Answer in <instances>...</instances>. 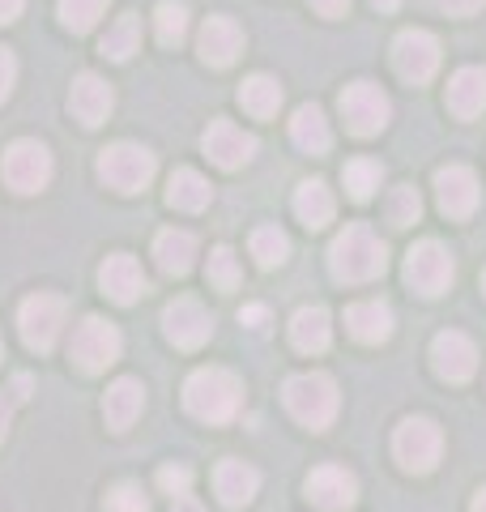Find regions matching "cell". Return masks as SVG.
<instances>
[{
    "label": "cell",
    "mask_w": 486,
    "mask_h": 512,
    "mask_svg": "<svg viewBox=\"0 0 486 512\" xmlns=\"http://www.w3.org/2000/svg\"><path fill=\"white\" fill-rule=\"evenodd\" d=\"M388 269V248L384 239L363 227V222H350L329 244V274L346 286H363V282H376Z\"/></svg>",
    "instance_id": "obj_1"
},
{
    "label": "cell",
    "mask_w": 486,
    "mask_h": 512,
    "mask_svg": "<svg viewBox=\"0 0 486 512\" xmlns=\"http://www.w3.org/2000/svg\"><path fill=\"white\" fill-rule=\"evenodd\" d=\"M243 406V384L226 367H201L184 380V410L201 423H231Z\"/></svg>",
    "instance_id": "obj_2"
},
{
    "label": "cell",
    "mask_w": 486,
    "mask_h": 512,
    "mask_svg": "<svg viewBox=\"0 0 486 512\" xmlns=\"http://www.w3.org/2000/svg\"><path fill=\"white\" fill-rule=\"evenodd\" d=\"M282 402L303 427L324 431L337 419V384H333V376H324V372H299V376L286 380Z\"/></svg>",
    "instance_id": "obj_3"
},
{
    "label": "cell",
    "mask_w": 486,
    "mask_h": 512,
    "mask_svg": "<svg viewBox=\"0 0 486 512\" xmlns=\"http://www.w3.org/2000/svg\"><path fill=\"white\" fill-rule=\"evenodd\" d=\"M154 154L145 150V146H133V141H116V146H107L99 154V180L107 188H116L124 192V197H133V192H145L154 180Z\"/></svg>",
    "instance_id": "obj_4"
},
{
    "label": "cell",
    "mask_w": 486,
    "mask_h": 512,
    "mask_svg": "<svg viewBox=\"0 0 486 512\" xmlns=\"http://www.w3.org/2000/svg\"><path fill=\"white\" fill-rule=\"evenodd\" d=\"M444 453V431L431 419H405L393 431V457L405 474H431Z\"/></svg>",
    "instance_id": "obj_5"
},
{
    "label": "cell",
    "mask_w": 486,
    "mask_h": 512,
    "mask_svg": "<svg viewBox=\"0 0 486 512\" xmlns=\"http://www.w3.org/2000/svg\"><path fill=\"white\" fill-rule=\"evenodd\" d=\"M452 274H457V265H452V256L440 239H423V244H414L405 252V286L423 299L444 295L452 286Z\"/></svg>",
    "instance_id": "obj_6"
},
{
    "label": "cell",
    "mask_w": 486,
    "mask_h": 512,
    "mask_svg": "<svg viewBox=\"0 0 486 512\" xmlns=\"http://www.w3.org/2000/svg\"><path fill=\"white\" fill-rule=\"evenodd\" d=\"M120 350H124L120 329L111 325V320H103V316H86L77 325V333H73V350H69V355H73V363L86 376H99V372H107V367L120 359Z\"/></svg>",
    "instance_id": "obj_7"
},
{
    "label": "cell",
    "mask_w": 486,
    "mask_h": 512,
    "mask_svg": "<svg viewBox=\"0 0 486 512\" xmlns=\"http://www.w3.org/2000/svg\"><path fill=\"white\" fill-rule=\"evenodd\" d=\"M0 175H5V184L13 192H22V197H35V192L47 188V180H52V154H47L43 141H13V146L5 150V158H0Z\"/></svg>",
    "instance_id": "obj_8"
},
{
    "label": "cell",
    "mask_w": 486,
    "mask_h": 512,
    "mask_svg": "<svg viewBox=\"0 0 486 512\" xmlns=\"http://www.w3.org/2000/svg\"><path fill=\"white\" fill-rule=\"evenodd\" d=\"M342 120L354 137H376L388 128V116H393V103H388V94L376 86V82H350L342 90Z\"/></svg>",
    "instance_id": "obj_9"
},
{
    "label": "cell",
    "mask_w": 486,
    "mask_h": 512,
    "mask_svg": "<svg viewBox=\"0 0 486 512\" xmlns=\"http://www.w3.org/2000/svg\"><path fill=\"white\" fill-rule=\"evenodd\" d=\"M64 316H69V303H64L60 295H30L22 303V312H18L22 342L30 350H39V355H47L64 333Z\"/></svg>",
    "instance_id": "obj_10"
},
{
    "label": "cell",
    "mask_w": 486,
    "mask_h": 512,
    "mask_svg": "<svg viewBox=\"0 0 486 512\" xmlns=\"http://www.w3.org/2000/svg\"><path fill=\"white\" fill-rule=\"evenodd\" d=\"M162 333H167V342L175 350H201L209 338H214V316L205 312L201 299H175L167 303V312H162Z\"/></svg>",
    "instance_id": "obj_11"
},
{
    "label": "cell",
    "mask_w": 486,
    "mask_h": 512,
    "mask_svg": "<svg viewBox=\"0 0 486 512\" xmlns=\"http://www.w3.org/2000/svg\"><path fill=\"white\" fill-rule=\"evenodd\" d=\"M393 69L405 77L410 86H423L440 69V39L427 30H401L393 39Z\"/></svg>",
    "instance_id": "obj_12"
},
{
    "label": "cell",
    "mask_w": 486,
    "mask_h": 512,
    "mask_svg": "<svg viewBox=\"0 0 486 512\" xmlns=\"http://www.w3.org/2000/svg\"><path fill=\"white\" fill-rule=\"evenodd\" d=\"M431 367H435V376H440V380L465 384L469 376L478 372V346L469 342L465 333H457V329L435 333V342H431Z\"/></svg>",
    "instance_id": "obj_13"
},
{
    "label": "cell",
    "mask_w": 486,
    "mask_h": 512,
    "mask_svg": "<svg viewBox=\"0 0 486 512\" xmlns=\"http://www.w3.org/2000/svg\"><path fill=\"white\" fill-rule=\"evenodd\" d=\"M201 150L209 154V163H218L222 171H239L243 163H252L256 137L243 133V128L231 124V120H214L205 128V137H201Z\"/></svg>",
    "instance_id": "obj_14"
},
{
    "label": "cell",
    "mask_w": 486,
    "mask_h": 512,
    "mask_svg": "<svg viewBox=\"0 0 486 512\" xmlns=\"http://www.w3.org/2000/svg\"><path fill=\"white\" fill-rule=\"evenodd\" d=\"M307 500L320 512H346L359 500V478L346 466H316L307 474Z\"/></svg>",
    "instance_id": "obj_15"
},
{
    "label": "cell",
    "mask_w": 486,
    "mask_h": 512,
    "mask_svg": "<svg viewBox=\"0 0 486 512\" xmlns=\"http://www.w3.org/2000/svg\"><path fill=\"white\" fill-rule=\"evenodd\" d=\"M478 175L469 171L465 163H448L435 171V201L448 218H469L478 210Z\"/></svg>",
    "instance_id": "obj_16"
},
{
    "label": "cell",
    "mask_w": 486,
    "mask_h": 512,
    "mask_svg": "<svg viewBox=\"0 0 486 512\" xmlns=\"http://www.w3.org/2000/svg\"><path fill=\"white\" fill-rule=\"evenodd\" d=\"M99 286H103V295L111 303H137L145 291H150V278H145V269L137 256H128V252H116V256H107L103 269H99Z\"/></svg>",
    "instance_id": "obj_17"
},
{
    "label": "cell",
    "mask_w": 486,
    "mask_h": 512,
    "mask_svg": "<svg viewBox=\"0 0 486 512\" xmlns=\"http://www.w3.org/2000/svg\"><path fill=\"white\" fill-rule=\"evenodd\" d=\"M69 107H73V116L86 124V128H99L111 116V107H116V94H111V86L103 82L99 73H81L77 82H73Z\"/></svg>",
    "instance_id": "obj_18"
},
{
    "label": "cell",
    "mask_w": 486,
    "mask_h": 512,
    "mask_svg": "<svg viewBox=\"0 0 486 512\" xmlns=\"http://www.w3.org/2000/svg\"><path fill=\"white\" fill-rule=\"evenodd\" d=\"M448 111L457 120H478L486 111V69L478 64H465V69L452 73L448 82Z\"/></svg>",
    "instance_id": "obj_19"
},
{
    "label": "cell",
    "mask_w": 486,
    "mask_h": 512,
    "mask_svg": "<svg viewBox=\"0 0 486 512\" xmlns=\"http://www.w3.org/2000/svg\"><path fill=\"white\" fill-rule=\"evenodd\" d=\"M346 329H350L354 342L380 346V342L393 338V312H388V303H380V299L350 303V308H346Z\"/></svg>",
    "instance_id": "obj_20"
},
{
    "label": "cell",
    "mask_w": 486,
    "mask_h": 512,
    "mask_svg": "<svg viewBox=\"0 0 486 512\" xmlns=\"http://www.w3.org/2000/svg\"><path fill=\"white\" fill-rule=\"evenodd\" d=\"M201 60L205 64H214V69H226V64H235L239 52H243V30L231 22V18H209L201 26Z\"/></svg>",
    "instance_id": "obj_21"
},
{
    "label": "cell",
    "mask_w": 486,
    "mask_h": 512,
    "mask_svg": "<svg viewBox=\"0 0 486 512\" xmlns=\"http://www.w3.org/2000/svg\"><path fill=\"white\" fill-rule=\"evenodd\" d=\"M141 410H145V384L133 380V376L116 380L103 397V419H107L111 431H128L141 419Z\"/></svg>",
    "instance_id": "obj_22"
},
{
    "label": "cell",
    "mask_w": 486,
    "mask_h": 512,
    "mask_svg": "<svg viewBox=\"0 0 486 512\" xmlns=\"http://www.w3.org/2000/svg\"><path fill=\"white\" fill-rule=\"evenodd\" d=\"M256 487H261V474H256L252 466H243V461H235V457H226L222 466L214 470V491H218V500H222L226 508L252 504Z\"/></svg>",
    "instance_id": "obj_23"
},
{
    "label": "cell",
    "mask_w": 486,
    "mask_h": 512,
    "mask_svg": "<svg viewBox=\"0 0 486 512\" xmlns=\"http://www.w3.org/2000/svg\"><path fill=\"white\" fill-rule=\"evenodd\" d=\"M290 141H295L303 154H329L333 128H329V120H324V111L316 103H303L295 116H290Z\"/></svg>",
    "instance_id": "obj_24"
},
{
    "label": "cell",
    "mask_w": 486,
    "mask_h": 512,
    "mask_svg": "<svg viewBox=\"0 0 486 512\" xmlns=\"http://www.w3.org/2000/svg\"><path fill=\"white\" fill-rule=\"evenodd\" d=\"M290 342H295V350H303V355H320V350H329L333 342V320L324 308H299L295 316H290Z\"/></svg>",
    "instance_id": "obj_25"
},
{
    "label": "cell",
    "mask_w": 486,
    "mask_h": 512,
    "mask_svg": "<svg viewBox=\"0 0 486 512\" xmlns=\"http://www.w3.org/2000/svg\"><path fill=\"white\" fill-rule=\"evenodd\" d=\"M209 201H214V188H209V180H205L201 171L180 167V171L171 175V184H167V205H171V210L201 214Z\"/></svg>",
    "instance_id": "obj_26"
},
{
    "label": "cell",
    "mask_w": 486,
    "mask_h": 512,
    "mask_svg": "<svg viewBox=\"0 0 486 512\" xmlns=\"http://www.w3.org/2000/svg\"><path fill=\"white\" fill-rule=\"evenodd\" d=\"M192 256H197V239L188 231H162L154 239V261L167 278H184L192 269Z\"/></svg>",
    "instance_id": "obj_27"
},
{
    "label": "cell",
    "mask_w": 486,
    "mask_h": 512,
    "mask_svg": "<svg viewBox=\"0 0 486 512\" xmlns=\"http://www.w3.org/2000/svg\"><path fill=\"white\" fill-rule=\"evenodd\" d=\"M333 192H329V184L324 180H307V184H299V192H295V214H299V222L307 231H320V227H329L333 222Z\"/></svg>",
    "instance_id": "obj_28"
},
{
    "label": "cell",
    "mask_w": 486,
    "mask_h": 512,
    "mask_svg": "<svg viewBox=\"0 0 486 512\" xmlns=\"http://www.w3.org/2000/svg\"><path fill=\"white\" fill-rule=\"evenodd\" d=\"M239 103H243L248 116L269 120V116H278V107H282V86L273 82V77H265V73H252L248 82L239 86Z\"/></svg>",
    "instance_id": "obj_29"
},
{
    "label": "cell",
    "mask_w": 486,
    "mask_h": 512,
    "mask_svg": "<svg viewBox=\"0 0 486 512\" xmlns=\"http://www.w3.org/2000/svg\"><path fill=\"white\" fill-rule=\"evenodd\" d=\"M141 47V18L137 13H120V22L107 30L103 43H99V52L107 60H128Z\"/></svg>",
    "instance_id": "obj_30"
},
{
    "label": "cell",
    "mask_w": 486,
    "mask_h": 512,
    "mask_svg": "<svg viewBox=\"0 0 486 512\" xmlns=\"http://www.w3.org/2000/svg\"><path fill=\"white\" fill-rule=\"evenodd\" d=\"M384 180V167L376 163V158H350V163L342 167V184L354 201H371L376 197V188Z\"/></svg>",
    "instance_id": "obj_31"
},
{
    "label": "cell",
    "mask_w": 486,
    "mask_h": 512,
    "mask_svg": "<svg viewBox=\"0 0 486 512\" xmlns=\"http://www.w3.org/2000/svg\"><path fill=\"white\" fill-rule=\"evenodd\" d=\"M154 30L162 47H180L188 39V5L184 0H162L154 13Z\"/></svg>",
    "instance_id": "obj_32"
},
{
    "label": "cell",
    "mask_w": 486,
    "mask_h": 512,
    "mask_svg": "<svg viewBox=\"0 0 486 512\" xmlns=\"http://www.w3.org/2000/svg\"><path fill=\"white\" fill-rule=\"evenodd\" d=\"M252 256H256V265H261V269L286 265V256H290L286 231H278V227H256L252 231Z\"/></svg>",
    "instance_id": "obj_33"
},
{
    "label": "cell",
    "mask_w": 486,
    "mask_h": 512,
    "mask_svg": "<svg viewBox=\"0 0 486 512\" xmlns=\"http://www.w3.org/2000/svg\"><path fill=\"white\" fill-rule=\"evenodd\" d=\"M107 9V0H60V22L73 30V35H86V30L99 26Z\"/></svg>",
    "instance_id": "obj_34"
},
{
    "label": "cell",
    "mask_w": 486,
    "mask_h": 512,
    "mask_svg": "<svg viewBox=\"0 0 486 512\" xmlns=\"http://www.w3.org/2000/svg\"><path fill=\"white\" fill-rule=\"evenodd\" d=\"M384 210H388V222H393V227H414L418 214H423V197H418L410 184H397L393 192H388Z\"/></svg>",
    "instance_id": "obj_35"
},
{
    "label": "cell",
    "mask_w": 486,
    "mask_h": 512,
    "mask_svg": "<svg viewBox=\"0 0 486 512\" xmlns=\"http://www.w3.org/2000/svg\"><path fill=\"white\" fill-rule=\"evenodd\" d=\"M209 286H218V291H235L239 286V256L231 248L209 252Z\"/></svg>",
    "instance_id": "obj_36"
},
{
    "label": "cell",
    "mask_w": 486,
    "mask_h": 512,
    "mask_svg": "<svg viewBox=\"0 0 486 512\" xmlns=\"http://www.w3.org/2000/svg\"><path fill=\"white\" fill-rule=\"evenodd\" d=\"M107 512H150V500L137 483H120L107 491Z\"/></svg>",
    "instance_id": "obj_37"
},
{
    "label": "cell",
    "mask_w": 486,
    "mask_h": 512,
    "mask_svg": "<svg viewBox=\"0 0 486 512\" xmlns=\"http://www.w3.org/2000/svg\"><path fill=\"white\" fill-rule=\"evenodd\" d=\"M158 487L167 491V495H188V487H192V470H188V466H175V461H171V466H162V470H158Z\"/></svg>",
    "instance_id": "obj_38"
},
{
    "label": "cell",
    "mask_w": 486,
    "mask_h": 512,
    "mask_svg": "<svg viewBox=\"0 0 486 512\" xmlns=\"http://www.w3.org/2000/svg\"><path fill=\"white\" fill-rule=\"evenodd\" d=\"M13 82H18V60H13L9 47H0V103L13 94Z\"/></svg>",
    "instance_id": "obj_39"
},
{
    "label": "cell",
    "mask_w": 486,
    "mask_h": 512,
    "mask_svg": "<svg viewBox=\"0 0 486 512\" xmlns=\"http://www.w3.org/2000/svg\"><path fill=\"white\" fill-rule=\"evenodd\" d=\"M239 320L248 325L252 333H265L269 329V308H261V303H248V308L239 312Z\"/></svg>",
    "instance_id": "obj_40"
},
{
    "label": "cell",
    "mask_w": 486,
    "mask_h": 512,
    "mask_svg": "<svg viewBox=\"0 0 486 512\" xmlns=\"http://www.w3.org/2000/svg\"><path fill=\"white\" fill-rule=\"evenodd\" d=\"M312 9L320 13V18H346L350 0H312Z\"/></svg>",
    "instance_id": "obj_41"
},
{
    "label": "cell",
    "mask_w": 486,
    "mask_h": 512,
    "mask_svg": "<svg viewBox=\"0 0 486 512\" xmlns=\"http://www.w3.org/2000/svg\"><path fill=\"white\" fill-rule=\"evenodd\" d=\"M440 5L452 13V18H469V13H478L486 0H440Z\"/></svg>",
    "instance_id": "obj_42"
},
{
    "label": "cell",
    "mask_w": 486,
    "mask_h": 512,
    "mask_svg": "<svg viewBox=\"0 0 486 512\" xmlns=\"http://www.w3.org/2000/svg\"><path fill=\"white\" fill-rule=\"evenodd\" d=\"M26 9V0H0V26L18 22V13Z\"/></svg>",
    "instance_id": "obj_43"
},
{
    "label": "cell",
    "mask_w": 486,
    "mask_h": 512,
    "mask_svg": "<svg viewBox=\"0 0 486 512\" xmlns=\"http://www.w3.org/2000/svg\"><path fill=\"white\" fill-rule=\"evenodd\" d=\"M9 423H13V402L0 393V444H5V436H9Z\"/></svg>",
    "instance_id": "obj_44"
},
{
    "label": "cell",
    "mask_w": 486,
    "mask_h": 512,
    "mask_svg": "<svg viewBox=\"0 0 486 512\" xmlns=\"http://www.w3.org/2000/svg\"><path fill=\"white\" fill-rule=\"evenodd\" d=\"M171 512H205V508H201L197 500H192V495H180V500L171 504Z\"/></svg>",
    "instance_id": "obj_45"
},
{
    "label": "cell",
    "mask_w": 486,
    "mask_h": 512,
    "mask_svg": "<svg viewBox=\"0 0 486 512\" xmlns=\"http://www.w3.org/2000/svg\"><path fill=\"white\" fill-rule=\"evenodd\" d=\"M13 389H18V397H30V376H13Z\"/></svg>",
    "instance_id": "obj_46"
},
{
    "label": "cell",
    "mask_w": 486,
    "mask_h": 512,
    "mask_svg": "<svg viewBox=\"0 0 486 512\" xmlns=\"http://www.w3.org/2000/svg\"><path fill=\"white\" fill-rule=\"evenodd\" d=\"M371 5H376V9H380V13H393V9H397V5H401V0H371Z\"/></svg>",
    "instance_id": "obj_47"
},
{
    "label": "cell",
    "mask_w": 486,
    "mask_h": 512,
    "mask_svg": "<svg viewBox=\"0 0 486 512\" xmlns=\"http://www.w3.org/2000/svg\"><path fill=\"white\" fill-rule=\"evenodd\" d=\"M469 512H486V487L474 495V508H469Z\"/></svg>",
    "instance_id": "obj_48"
},
{
    "label": "cell",
    "mask_w": 486,
    "mask_h": 512,
    "mask_svg": "<svg viewBox=\"0 0 486 512\" xmlns=\"http://www.w3.org/2000/svg\"><path fill=\"white\" fill-rule=\"evenodd\" d=\"M482 291H486V274H482Z\"/></svg>",
    "instance_id": "obj_49"
}]
</instances>
